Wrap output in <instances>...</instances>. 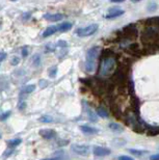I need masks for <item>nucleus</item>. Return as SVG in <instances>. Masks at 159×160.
I'll return each mask as SVG.
<instances>
[{"instance_id":"nucleus-1","label":"nucleus","mask_w":159,"mask_h":160,"mask_svg":"<svg viewBox=\"0 0 159 160\" xmlns=\"http://www.w3.org/2000/svg\"><path fill=\"white\" fill-rule=\"evenodd\" d=\"M108 54L102 55V60L100 64V69H99V76L100 77H109L112 76L116 70L118 69V64H116V59L110 55V51L107 50Z\"/></svg>"},{"instance_id":"nucleus-2","label":"nucleus","mask_w":159,"mask_h":160,"mask_svg":"<svg viewBox=\"0 0 159 160\" xmlns=\"http://www.w3.org/2000/svg\"><path fill=\"white\" fill-rule=\"evenodd\" d=\"M99 50L100 48L97 46L92 47L91 49L88 50L85 56V71L88 73L95 72L97 69V60H98V55H99Z\"/></svg>"},{"instance_id":"nucleus-3","label":"nucleus","mask_w":159,"mask_h":160,"mask_svg":"<svg viewBox=\"0 0 159 160\" xmlns=\"http://www.w3.org/2000/svg\"><path fill=\"white\" fill-rule=\"evenodd\" d=\"M159 38V27L155 26H146L142 33V42L149 47L153 46L158 41Z\"/></svg>"},{"instance_id":"nucleus-4","label":"nucleus","mask_w":159,"mask_h":160,"mask_svg":"<svg viewBox=\"0 0 159 160\" xmlns=\"http://www.w3.org/2000/svg\"><path fill=\"white\" fill-rule=\"evenodd\" d=\"M119 35L124 41L134 40L139 37V29H137L135 24H128L120 30Z\"/></svg>"},{"instance_id":"nucleus-5","label":"nucleus","mask_w":159,"mask_h":160,"mask_svg":"<svg viewBox=\"0 0 159 160\" xmlns=\"http://www.w3.org/2000/svg\"><path fill=\"white\" fill-rule=\"evenodd\" d=\"M112 83L118 85L120 88H123L125 87L126 84H127L128 81V73L126 72L124 68H118V69L116 70V72L113 73L112 75Z\"/></svg>"},{"instance_id":"nucleus-6","label":"nucleus","mask_w":159,"mask_h":160,"mask_svg":"<svg viewBox=\"0 0 159 160\" xmlns=\"http://www.w3.org/2000/svg\"><path fill=\"white\" fill-rule=\"evenodd\" d=\"M99 26L97 24H91L86 27H82V28H78L76 30V34L80 38H85V37H89V35H93L96 33V31L98 30Z\"/></svg>"},{"instance_id":"nucleus-7","label":"nucleus","mask_w":159,"mask_h":160,"mask_svg":"<svg viewBox=\"0 0 159 160\" xmlns=\"http://www.w3.org/2000/svg\"><path fill=\"white\" fill-rule=\"evenodd\" d=\"M71 149L74 153L78 154V155H81V156H85V155H89V147L85 146V144H72Z\"/></svg>"},{"instance_id":"nucleus-8","label":"nucleus","mask_w":159,"mask_h":160,"mask_svg":"<svg viewBox=\"0 0 159 160\" xmlns=\"http://www.w3.org/2000/svg\"><path fill=\"white\" fill-rule=\"evenodd\" d=\"M93 153H94L95 156L98 157H103V156H107L111 153L108 148H104V147H100V146H96L93 149Z\"/></svg>"},{"instance_id":"nucleus-9","label":"nucleus","mask_w":159,"mask_h":160,"mask_svg":"<svg viewBox=\"0 0 159 160\" xmlns=\"http://www.w3.org/2000/svg\"><path fill=\"white\" fill-rule=\"evenodd\" d=\"M123 14H124V11L121 10L120 7H112L109 10L108 15H106L105 18H106V19H115V18L122 16Z\"/></svg>"},{"instance_id":"nucleus-10","label":"nucleus","mask_w":159,"mask_h":160,"mask_svg":"<svg viewBox=\"0 0 159 160\" xmlns=\"http://www.w3.org/2000/svg\"><path fill=\"white\" fill-rule=\"evenodd\" d=\"M39 133L45 139H52L56 136V132L53 129H42Z\"/></svg>"},{"instance_id":"nucleus-11","label":"nucleus","mask_w":159,"mask_h":160,"mask_svg":"<svg viewBox=\"0 0 159 160\" xmlns=\"http://www.w3.org/2000/svg\"><path fill=\"white\" fill-rule=\"evenodd\" d=\"M64 15L62 14H46V15H44V18L46 20H48V21H50V22H58V21H61V20L64 19Z\"/></svg>"},{"instance_id":"nucleus-12","label":"nucleus","mask_w":159,"mask_h":160,"mask_svg":"<svg viewBox=\"0 0 159 160\" xmlns=\"http://www.w3.org/2000/svg\"><path fill=\"white\" fill-rule=\"evenodd\" d=\"M80 130L84 132L85 134H96V133H98V129L94 128V127L88 126V125L80 126Z\"/></svg>"},{"instance_id":"nucleus-13","label":"nucleus","mask_w":159,"mask_h":160,"mask_svg":"<svg viewBox=\"0 0 159 160\" xmlns=\"http://www.w3.org/2000/svg\"><path fill=\"white\" fill-rule=\"evenodd\" d=\"M57 32V26H50V27H48L45 29V31L43 32V38H48L50 37V35L54 34Z\"/></svg>"},{"instance_id":"nucleus-14","label":"nucleus","mask_w":159,"mask_h":160,"mask_svg":"<svg viewBox=\"0 0 159 160\" xmlns=\"http://www.w3.org/2000/svg\"><path fill=\"white\" fill-rule=\"evenodd\" d=\"M72 23L70 22H65V23H61V24L57 25V31L59 32H66V31H69L70 29L72 28Z\"/></svg>"},{"instance_id":"nucleus-15","label":"nucleus","mask_w":159,"mask_h":160,"mask_svg":"<svg viewBox=\"0 0 159 160\" xmlns=\"http://www.w3.org/2000/svg\"><path fill=\"white\" fill-rule=\"evenodd\" d=\"M85 111H86V113H88L89 115V120L91 121V122H97L98 121V117H97V114L95 113L94 111L92 110L89 107H85Z\"/></svg>"},{"instance_id":"nucleus-16","label":"nucleus","mask_w":159,"mask_h":160,"mask_svg":"<svg viewBox=\"0 0 159 160\" xmlns=\"http://www.w3.org/2000/svg\"><path fill=\"white\" fill-rule=\"evenodd\" d=\"M35 90V85L34 84H29V85H26L24 87L22 90H21V95H28V94H31L32 91H34Z\"/></svg>"},{"instance_id":"nucleus-17","label":"nucleus","mask_w":159,"mask_h":160,"mask_svg":"<svg viewBox=\"0 0 159 160\" xmlns=\"http://www.w3.org/2000/svg\"><path fill=\"white\" fill-rule=\"evenodd\" d=\"M22 143V140H21L20 138H16V139H11V140L8 141L7 144V147L10 148V149H14V148H16L17 146H19V144Z\"/></svg>"},{"instance_id":"nucleus-18","label":"nucleus","mask_w":159,"mask_h":160,"mask_svg":"<svg viewBox=\"0 0 159 160\" xmlns=\"http://www.w3.org/2000/svg\"><path fill=\"white\" fill-rule=\"evenodd\" d=\"M97 114L99 115V117H101V118H108V113H107L106 109L103 108V107H98L97 108Z\"/></svg>"},{"instance_id":"nucleus-19","label":"nucleus","mask_w":159,"mask_h":160,"mask_svg":"<svg viewBox=\"0 0 159 160\" xmlns=\"http://www.w3.org/2000/svg\"><path fill=\"white\" fill-rule=\"evenodd\" d=\"M109 128L113 130V131H116V132H121L123 131V127L121 125H118V124H109Z\"/></svg>"},{"instance_id":"nucleus-20","label":"nucleus","mask_w":159,"mask_h":160,"mask_svg":"<svg viewBox=\"0 0 159 160\" xmlns=\"http://www.w3.org/2000/svg\"><path fill=\"white\" fill-rule=\"evenodd\" d=\"M39 121L42 123H51V122H53V118H52V117H49V115H43V117H41L39 118Z\"/></svg>"},{"instance_id":"nucleus-21","label":"nucleus","mask_w":159,"mask_h":160,"mask_svg":"<svg viewBox=\"0 0 159 160\" xmlns=\"http://www.w3.org/2000/svg\"><path fill=\"white\" fill-rule=\"evenodd\" d=\"M32 64H34L35 67L40 66V64H41V56H40V54H34V58H32Z\"/></svg>"},{"instance_id":"nucleus-22","label":"nucleus","mask_w":159,"mask_h":160,"mask_svg":"<svg viewBox=\"0 0 159 160\" xmlns=\"http://www.w3.org/2000/svg\"><path fill=\"white\" fill-rule=\"evenodd\" d=\"M56 74H57V67H52L49 69V75L51 78H54L56 76Z\"/></svg>"},{"instance_id":"nucleus-23","label":"nucleus","mask_w":159,"mask_h":160,"mask_svg":"<svg viewBox=\"0 0 159 160\" xmlns=\"http://www.w3.org/2000/svg\"><path fill=\"white\" fill-rule=\"evenodd\" d=\"M129 152H130L131 154H133V155H136V156H140V155H143V154L146 153L145 151L135 150V149H130V150H129Z\"/></svg>"},{"instance_id":"nucleus-24","label":"nucleus","mask_w":159,"mask_h":160,"mask_svg":"<svg viewBox=\"0 0 159 160\" xmlns=\"http://www.w3.org/2000/svg\"><path fill=\"white\" fill-rule=\"evenodd\" d=\"M157 10V4L155 3V2H150L148 4V11H154Z\"/></svg>"},{"instance_id":"nucleus-25","label":"nucleus","mask_w":159,"mask_h":160,"mask_svg":"<svg viewBox=\"0 0 159 160\" xmlns=\"http://www.w3.org/2000/svg\"><path fill=\"white\" fill-rule=\"evenodd\" d=\"M20 63V59H19V57H13V59H11V64H13V66H17L18 64Z\"/></svg>"},{"instance_id":"nucleus-26","label":"nucleus","mask_w":159,"mask_h":160,"mask_svg":"<svg viewBox=\"0 0 159 160\" xmlns=\"http://www.w3.org/2000/svg\"><path fill=\"white\" fill-rule=\"evenodd\" d=\"M118 160H134L132 157H129V156H126V155H123V156H120Z\"/></svg>"},{"instance_id":"nucleus-27","label":"nucleus","mask_w":159,"mask_h":160,"mask_svg":"<svg viewBox=\"0 0 159 160\" xmlns=\"http://www.w3.org/2000/svg\"><path fill=\"white\" fill-rule=\"evenodd\" d=\"M56 46L61 47V48H65V47H67V43H66V41H59Z\"/></svg>"},{"instance_id":"nucleus-28","label":"nucleus","mask_w":159,"mask_h":160,"mask_svg":"<svg viewBox=\"0 0 159 160\" xmlns=\"http://www.w3.org/2000/svg\"><path fill=\"white\" fill-rule=\"evenodd\" d=\"M11 115V111H7V113H3L1 115V117H0V120L1 121H3V120H5V118H7L8 117H10Z\"/></svg>"},{"instance_id":"nucleus-29","label":"nucleus","mask_w":159,"mask_h":160,"mask_svg":"<svg viewBox=\"0 0 159 160\" xmlns=\"http://www.w3.org/2000/svg\"><path fill=\"white\" fill-rule=\"evenodd\" d=\"M7 54L5 52H0V63L3 61L4 59L7 58Z\"/></svg>"},{"instance_id":"nucleus-30","label":"nucleus","mask_w":159,"mask_h":160,"mask_svg":"<svg viewBox=\"0 0 159 160\" xmlns=\"http://www.w3.org/2000/svg\"><path fill=\"white\" fill-rule=\"evenodd\" d=\"M150 160H159V154H154L150 156Z\"/></svg>"},{"instance_id":"nucleus-31","label":"nucleus","mask_w":159,"mask_h":160,"mask_svg":"<svg viewBox=\"0 0 159 160\" xmlns=\"http://www.w3.org/2000/svg\"><path fill=\"white\" fill-rule=\"evenodd\" d=\"M26 107V103L25 102H20V104H19V109L20 110H22V109H24Z\"/></svg>"},{"instance_id":"nucleus-32","label":"nucleus","mask_w":159,"mask_h":160,"mask_svg":"<svg viewBox=\"0 0 159 160\" xmlns=\"http://www.w3.org/2000/svg\"><path fill=\"white\" fill-rule=\"evenodd\" d=\"M27 54H28V51H27V49H26V48L22 49V55L24 56V57H26V56H27Z\"/></svg>"},{"instance_id":"nucleus-33","label":"nucleus","mask_w":159,"mask_h":160,"mask_svg":"<svg viewBox=\"0 0 159 160\" xmlns=\"http://www.w3.org/2000/svg\"><path fill=\"white\" fill-rule=\"evenodd\" d=\"M44 160H64L61 157H55V158H49V159H44Z\"/></svg>"},{"instance_id":"nucleus-34","label":"nucleus","mask_w":159,"mask_h":160,"mask_svg":"<svg viewBox=\"0 0 159 160\" xmlns=\"http://www.w3.org/2000/svg\"><path fill=\"white\" fill-rule=\"evenodd\" d=\"M28 16H30V14H24L22 17H24V20H27L28 18H29Z\"/></svg>"},{"instance_id":"nucleus-35","label":"nucleus","mask_w":159,"mask_h":160,"mask_svg":"<svg viewBox=\"0 0 159 160\" xmlns=\"http://www.w3.org/2000/svg\"><path fill=\"white\" fill-rule=\"evenodd\" d=\"M0 138H1V134H0Z\"/></svg>"}]
</instances>
